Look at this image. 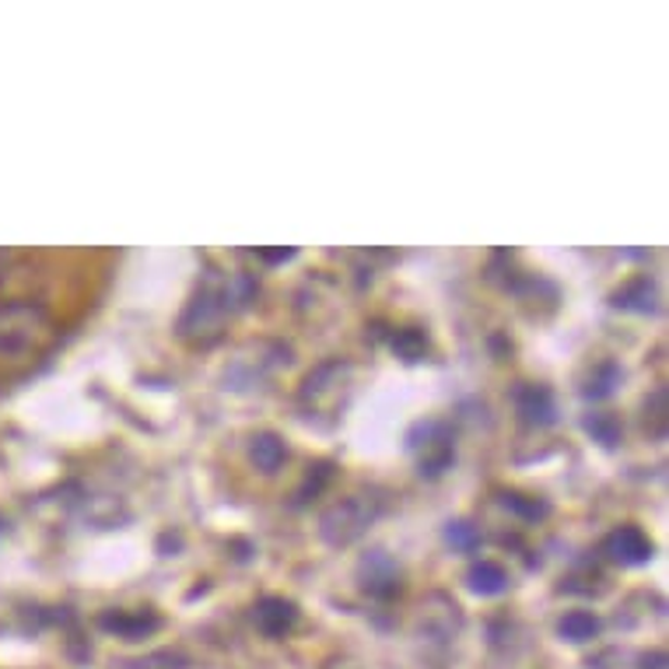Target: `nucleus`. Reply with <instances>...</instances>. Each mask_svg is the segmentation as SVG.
<instances>
[{"mask_svg": "<svg viewBox=\"0 0 669 669\" xmlns=\"http://www.w3.org/2000/svg\"><path fill=\"white\" fill-rule=\"evenodd\" d=\"M502 505H505L508 512H516V516H519V519H526V522L547 519V512H551V505L543 502V497L519 494V491H505V494H502Z\"/></svg>", "mask_w": 669, "mask_h": 669, "instance_id": "nucleus-19", "label": "nucleus"}, {"mask_svg": "<svg viewBox=\"0 0 669 669\" xmlns=\"http://www.w3.org/2000/svg\"><path fill=\"white\" fill-rule=\"evenodd\" d=\"M379 512L382 502L376 494H348L319 516V537L330 547H351L354 540L368 533V526L379 519Z\"/></svg>", "mask_w": 669, "mask_h": 669, "instance_id": "nucleus-3", "label": "nucleus"}, {"mask_svg": "<svg viewBox=\"0 0 669 669\" xmlns=\"http://www.w3.org/2000/svg\"><path fill=\"white\" fill-rule=\"evenodd\" d=\"M466 579H470V589L480 596H497L508 589V571L497 561H477Z\"/></svg>", "mask_w": 669, "mask_h": 669, "instance_id": "nucleus-15", "label": "nucleus"}, {"mask_svg": "<svg viewBox=\"0 0 669 669\" xmlns=\"http://www.w3.org/2000/svg\"><path fill=\"white\" fill-rule=\"evenodd\" d=\"M603 554L620 568H638L652 561V540L638 526H617L614 533H606Z\"/></svg>", "mask_w": 669, "mask_h": 669, "instance_id": "nucleus-8", "label": "nucleus"}, {"mask_svg": "<svg viewBox=\"0 0 669 669\" xmlns=\"http://www.w3.org/2000/svg\"><path fill=\"white\" fill-rule=\"evenodd\" d=\"M417 628H421L428 638H439V642H449L456 638L463 628V610L456 599H449L445 593H431L421 603V614H417Z\"/></svg>", "mask_w": 669, "mask_h": 669, "instance_id": "nucleus-7", "label": "nucleus"}, {"mask_svg": "<svg viewBox=\"0 0 669 669\" xmlns=\"http://www.w3.org/2000/svg\"><path fill=\"white\" fill-rule=\"evenodd\" d=\"M407 449L417 456V470L421 477H442L456 459L453 428L445 421H421L407 434Z\"/></svg>", "mask_w": 669, "mask_h": 669, "instance_id": "nucleus-5", "label": "nucleus"}, {"mask_svg": "<svg viewBox=\"0 0 669 669\" xmlns=\"http://www.w3.org/2000/svg\"><path fill=\"white\" fill-rule=\"evenodd\" d=\"M60 326L33 299L0 302V365H28L56 344Z\"/></svg>", "mask_w": 669, "mask_h": 669, "instance_id": "nucleus-2", "label": "nucleus"}, {"mask_svg": "<svg viewBox=\"0 0 669 669\" xmlns=\"http://www.w3.org/2000/svg\"><path fill=\"white\" fill-rule=\"evenodd\" d=\"M159 614L151 610H105L99 617V628L123 638V642H137V638H148L151 631H159Z\"/></svg>", "mask_w": 669, "mask_h": 669, "instance_id": "nucleus-9", "label": "nucleus"}, {"mask_svg": "<svg viewBox=\"0 0 669 669\" xmlns=\"http://www.w3.org/2000/svg\"><path fill=\"white\" fill-rule=\"evenodd\" d=\"M253 620L267 638H285L294 628V620H299V610L285 596H263L253 610Z\"/></svg>", "mask_w": 669, "mask_h": 669, "instance_id": "nucleus-10", "label": "nucleus"}, {"mask_svg": "<svg viewBox=\"0 0 669 669\" xmlns=\"http://www.w3.org/2000/svg\"><path fill=\"white\" fill-rule=\"evenodd\" d=\"M393 351L403 357V362H421L428 354V337L425 330H417V326H407V330H400L393 337Z\"/></svg>", "mask_w": 669, "mask_h": 669, "instance_id": "nucleus-22", "label": "nucleus"}, {"mask_svg": "<svg viewBox=\"0 0 669 669\" xmlns=\"http://www.w3.org/2000/svg\"><path fill=\"white\" fill-rule=\"evenodd\" d=\"M614 386H620V368H617L614 362H603V365H596L593 376L585 379L582 393H585L589 400H606V396L614 393Z\"/></svg>", "mask_w": 669, "mask_h": 669, "instance_id": "nucleus-20", "label": "nucleus"}, {"mask_svg": "<svg viewBox=\"0 0 669 669\" xmlns=\"http://www.w3.org/2000/svg\"><path fill=\"white\" fill-rule=\"evenodd\" d=\"M28 274L33 267L11 249H0V302H11V299H22V288L28 285Z\"/></svg>", "mask_w": 669, "mask_h": 669, "instance_id": "nucleus-14", "label": "nucleus"}, {"mask_svg": "<svg viewBox=\"0 0 669 669\" xmlns=\"http://www.w3.org/2000/svg\"><path fill=\"white\" fill-rule=\"evenodd\" d=\"M516 411L526 425H551L554 421V396L547 386L522 382L516 389Z\"/></svg>", "mask_w": 669, "mask_h": 669, "instance_id": "nucleus-11", "label": "nucleus"}, {"mask_svg": "<svg viewBox=\"0 0 669 669\" xmlns=\"http://www.w3.org/2000/svg\"><path fill=\"white\" fill-rule=\"evenodd\" d=\"M582 428L593 434V442L606 445V449H614L620 445V434H624V425H620V417L610 414V411H593V414H585V421Z\"/></svg>", "mask_w": 669, "mask_h": 669, "instance_id": "nucleus-16", "label": "nucleus"}, {"mask_svg": "<svg viewBox=\"0 0 669 669\" xmlns=\"http://www.w3.org/2000/svg\"><path fill=\"white\" fill-rule=\"evenodd\" d=\"M357 579H362L365 593L376 599L400 596V568L386 551H368L362 561H357Z\"/></svg>", "mask_w": 669, "mask_h": 669, "instance_id": "nucleus-6", "label": "nucleus"}, {"mask_svg": "<svg viewBox=\"0 0 669 669\" xmlns=\"http://www.w3.org/2000/svg\"><path fill=\"white\" fill-rule=\"evenodd\" d=\"M348 393H351V365L340 362V357H333V362L316 365L302 379L299 403H302V411L308 417H319V414L337 417L340 411H344Z\"/></svg>", "mask_w": 669, "mask_h": 669, "instance_id": "nucleus-4", "label": "nucleus"}, {"mask_svg": "<svg viewBox=\"0 0 669 669\" xmlns=\"http://www.w3.org/2000/svg\"><path fill=\"white\" fill-rule=\"evenodd\" d=\"M249 459H253V466L260 474H277L288 459V445H285L281 434L263 431L253 439V445H249Z\"/></svg>", "mask_w": 669, "mask_h": 669, "instance_id": "nucleus-12", "label": "nucleus"}, {"mask_svg": "<svg viewBox=\"0 0 669 669\" xmlns=\"http://www.w3.org/2000/svg\"><path fill=\"white\" fill-rule=\"evenodd\" d=\"M113 669H190V659L176 648H162V652H151L144 659H123Z\"/></svg>", "mask_w": 669, "mask_h": 669, "instance_id": "nucleus-18", "label": "nucleus"}, {"mask_svg": "<svg viewBox=\"0 0 669 669\" xmlns=\"http://www.w3.org/2000/svg\"><path fill=\"white\" fill-rule=\"evenodd\" d=\"M642 669H666V652H652V656H645Z\"/></svg>", "mask_w": 669, "mask_h": 669, "instance_id": "nucleus-26", "label": "nucleus"}, {"mask_svg": "<svg viewBox=\"0 0 669 669\" xmlns=\"http://www.w3.org/2000/svg\"><path fill=\"white\" fill-rule=\"evenodd\" d=\"M445 540L453 543V547H459V551H477L480 547V529L474 526V522H463V519H456V522H449V529H445Z\"/></svg>", "mask_w": 669, "mask_h": 669, "instance_id": "nucleus-24", "label": "nucleus"}, {"mask_svg": "<svg viewBox=\"0 0 669 669\" xmlns=\"http://www.w3.org/2000/svg\"><path fill=\"white\" fill-rule=\"evenodd\" d=\"M656 281L652 277H634L620 291H614V305L617 308H628V313H656Z\"/></svg>", "mask_w": 669, "mask_h": 669, "instance_id": "nucleus-13", "label": "nucleus"}, {"mask_svg": "<svg viewBox=\"0 0 669 669\" xmlns=\"http://www.w3.org/2000/svg\"><path fill=\"white\" fill-rule=\"evenodd\" d=\"M645 431L648 439L662 442L666 439V389H652V396L645 400Z\"/></svg>", "mask_w": 669, "mask_h": 669, "instance_id": "nucleus-21", "label": "nucleus"}, {"mask_svg": "<svg viewBox=\"0 0 669 669\" xmlns=\"http://www.w3.org/2000/svg\"><path fill=\"white\" fill-rule=\"evenodd\" d=\"M256 299V281L249 274H217L211 270L204 285L186 305L179 319V337L193 340V344H214L222 337V326L231 313H239Z\"/></svg>", "mask_w": 669, "mask_h": 669, "instance_id": "nucleus-1", "label": "nucleus"}, {"mask_svg": "<svg viewBox=\"0 0 669 669\" xmlns=\"http://www.w3.org/2000/svg\"><path fill=\"white\" fill-rule=\"evenodd\" d=\"M256 256H260L263 263H285V260L294 256V245H281V249H256Z\"/></svg>", "mask_w": 669, "mask_h": 669, "instance_id": "nucleus-25", "label": "nucleus"}, {"mask_svg": "<svg viewBox=\"0 0 669 669\" xmlns=\"http://www.w3.org/2000/svg\"><path fill=\"white\" fill-rule=\"evenodd\" d=\"M557 634L568 638V642L582 645V642H593L599 634V617L589 614V610H571L561 617V624H557Z\"/></svg>", "mask_w": 669, "mask_h": 669, "instance_id": "nucleus-17", "label": "nucleus"}, {"mask_svg": "<svg viewBox=\"0 0 669 669\" xmlns=\"http://www.w3.org/2000/svg\"><path fill=\"white\" fill-rule=\"evenodd\" d=\"M333 477V466L330 463H316V466H308V474H305V484L299 488V494H294V505H305L308 497H316L323 491L326 480Z\"/></svg>", "mask_w": 669, "mask_h": 669, "instance_id": "nucleus-23", "label": "nucleus"}]
</instances>
